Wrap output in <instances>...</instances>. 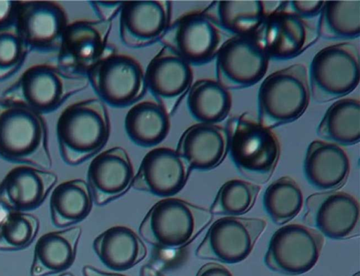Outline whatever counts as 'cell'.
Returning <instances> with one entry per match:
<instances>
[{"mask_svg": "<svg viewBox=\"0 0 360 276\" xmlns=\"http://www.w3.org/2000/svg\"><path fill=\"white\" fill-rule=\"evenodd\" d=\"M0 157L45 170L52 167L48 129L41 114L0 98Z\"/></svg>", "mask_w": 360, "mask_h": 276, "instance_id": "6da1fadb", "label": "cell"}, {"mask_svg": "<svg viewBox=\"0 0 360 276\" xmlns=\"http://www.w3.org/2000/svg\"><path fill=\"white\" fill-rule=\"evenodd\" d=\"M110 133L109 114L99 99L73 103L60 114L57 136L61 156L70 166L79 165L98 154Z\"/></svg>", "mask_w": 360, "mask_h": 276, "instance_id": "7a4b0ae2", "label": "cell"}, {"mask_svg": "<svg viewBox=\"0 0 360 276\" xmlns=\"http://www.w3.org/2000/svg\"><path fill=\"white\" fill-rule=\"evenodd\" d=\"M226 130L228 152L241 176L256 184L266 183L280 157L276 135L248 113L229 119Z\"/></svg>", "mask_w": 360, "mask_h": 276, "instance_id": "3957f363", "label": "cell"}, {"mask_svg": "<svg viewBox=\"0 0 360 276\" xmlns=\"http://www.w3.org/2000/svg\"><path fill=\"white\" fill-rule=\"evenodd\" d=\"M210 210L178 198L157 202L143 220L139 234L151 245L165 249L183 248L212 222Z\"/></svg>", "mask_w": 360, "mask_h": 276, "instance_id": "277c9868", "label": "cell"}, {"mask_svg": "<svg viewBox=\"0 0 360 276\" xmlns=\"http://www.w3.org/2000/svg\"><path fill=\"white\" fill-rule=\"evenodd\" d=\"M89 84L87 77L71 74L58 65L37 64L26 70L4 92L3 98L40 114L48 113L85 90Z\"/></svg>", "mask_w": 360, "mask_h": 276, "instance_id": "5b68a950", "label": "cell"}, {"mask_svg": "<svg viewBox=\"0 0 360 276\" xmlns=\"http://www.w3.org/2000/svg\"><path fill=\"white\" fill-rule=\"evenodd\" d=\"M311 98L308 72L302 64L277 71L258 92V121L272 129L292 123L307 109Z\"/></svg>", "mask_w": 360, "mask_h": 276, "instance_id": "8992f818", "label": "cell"}, {"mask_svg": "<svg viewBox=\"0 0 360 276\" xmlns=\"http://www.w3.org/2000/svg\"><path fill=\"white\" fill-rule=\"evenodd\" d=\"M308 77L311 96L316 103H330L347 96L359 84L357 47L342 43L322 49L314 57Z\"/></svg>", "mask_w": 360, "mask_h": 276, "instance_id": "52a82bcc", "label": "cell"}, {"mask_svg": "<svg viewBox=\"0 0 360 276\" xmlns=\"http://www.w3.org/2000/svg\"><path fill=\"white\" fill-rule=\"evenodd\" d=\"M87 78L99 100L114 108L135 105L147 89L140 63L112 47L90 70Z\"/></svg>", "mask_w": 360, "mask_h": 276, "instance_id": "ba28073f", "label": "cell"}, {"mask_svg": "<svg viewBox=\"0 0 360 276\" xmlns=\"http://www.w3.org/2000/svg\"><path fill=\"white\" fill-rule=\"evenodd\" d=\"M323 243V236L316 229L302 224H288L273 235L264 263L280 274L301 275L316 264Z\"/></svg>", "mask_w": 360, "mask_h": 276, "instance_id": "9c48e42d", "label": "cell"}, {"mask_svg": "<svg viewBox=\"0 0 360 276\" xmlns=\"http://www.w3.org/2000/svg\"><path fill=\"white\" fill-rule=\"evenodd\" d=\"M258 218L226 216L210 227L195 255L205 260L233 264L245 260L266 227Z\"/></svg>", "mask_w": 360, "mask_h": 276, "instance_id": "30bf717a", "label": "cell"}, {"mask_svg": "<svg viewBox=\"0 0 360 276\" xmlns=\"http://www.w3.org/2000/svg\"><path fill=\"white\" fill-rule=\"evenodd\" d=\"M216 58L217 81L229 91L259 83L270 60L256 35L231 37L224 43Z\"/></svg>", "mask_w": 360, "mask_h": 276, "instance_id": "8fae6325", "label": "cell"}, {"mask_svg": "<svg viewBox=\"0 0 360 276\" xmlns=\"http://www.w3.org/2000/svg\"><path fill=\"white\" fill-rule=\"evenodd\" d=\"M303 221L331 239L355 237L360 234L359 203L342 191L314 193L306 199Z\"/></svg>", "mask_w": 360, "mask_h": 276, "instance_id": "7c38bea8", "label": "cell"}, {"mask_svg": "<svg viewBox=\"0 0 360 276\" xmlns=\"http://www.w3.org/2000/svg\"><path fill=\"white\" fill-rule=\"evenodd\" d=\"M160 41L196 67L212 62L225 42L224 33L202 11L179 18L171 24Z\"/></svg>", "mask_w": 360, "mask_h": 276, "instance_id": "4fadbf2b", "label": "cell"}, {"mask_svg": "<svg viewBox=\"0 0 360 276\" xmlns=\"http://www.w3.org/2000/svg\"><path fill=\"white\" fill-rule=\"evenodd\" d=\"M112 22L78 20L67 27L59 49L58 66L65 72L87 77L105 55Z\"/></svg>", "mask_w": 360, "mask_h": 276, "instance_id": "5bb4252c", "label": "cell"}, {"mask_svg": "<svg viewBox=\"0 0 360 276\" xmlns=\"http://www.w3.org/2000/svg\"><path fill=\"white\" fill-rule=\"evenodd\" d=\"M283 2L278 11L268 15L256 37L269 60L293 59L314 44L317 29L308 20L285 10Z\"/></svg>", "mask_w": 360, "mask_h": 276, "instance_id": "9a60e30c", "label": "cell"}, {"mask_svg": "<svg viewBox=\"0 0 360 276\" xmlns=\"http://www.w3.org/2000/svg\"><path fill=\"white\" fill-rule=\"evenodd\" d=\"M15 25L30 49L48 53L59 51L68 18L55 1H19Z\"/></svg>", "mask_w": 360, "mask_h": 276, "instance_id": "2e32d148", "label": "cell"}, {"mask_svg": "<svg viewBox=\"0 0 360 276\" xmlns=\"http://www.w3.org/2000/svg\"><path fill=\"white\" fill-rule=\"evenodd\" d=\"M146 88L172 116L191 89V65L172 49L163 46L147 67Z\"/></svg>", "mask_w": 360, "mask_h": 276, "instance_id": "e0dca14e", "label": "cell"}, {"mask_svg": "<svg viewBox=\"0 0 360 276\" xmlns=\"http://www.w3.org/2000/svg\"><path fill=\"white\" fill-rule=\"evenodd\" d=\"M171 20L169 1L124 2L120 21L121 41L133 49L151 46L161 41L171 25Z\"/></svg>", "mask_w": 360, "mask_h": 276, "instance_id": "ac0fdd59", "label": "cell"}, {"mask_svg": "<svg viewBox=\"0 0 360 276\" xmlns=\"http://www.w3.org/2000/svg\"><path fill=\"white\" fill-rule=\"evenodd\" d=\"M191 171L186 161L175 150L155 148L143 159L132 186L157 197H169L185 187Z\"/></svg>", "mask_w": 360, "mask_h": 276, "instance_id": "d6986e66", "label": "cell"}, {"mask_svg": "<svg viewBox=\"0 0 360 276\" xmlns=\"http://www.w3.org/2000/svg\"><path fill=\"white\" fill-rule=\"evenodd\" d=\"M134 178L131 160L120 147L97 155L88 171V184L98 206L105 205L123 195L132 185Z\"/></svg>", "mask_w": 360, "mask_h": 276, "instance_id": "ffe728a7", "label": "cell"}, {"mask_svg": "<svg viewBox=\"0 0 360 276\" xmlns=\"http://www.w3.org/2000/svg\"><path fill=\"white\" fill-rule=\"evenodd\" d=\"M57 182L58 176L45 169L18 166L0 183V200L13 211H31L42 204Z\"/></svg>", "mask_w": 360, "mask_h": 276, "instance_id": "44dd1931", "label": "cell"}, {"mask_svg": "<svg viewBox=\"0 0 360 276\" xmlns=\"http://www.w3.org/2000/svg\"><path fill=\"white\" fill-rule=\"evenodd\" d=\"M176 151L191 170H212L223 162L228 153L226 130L217 124L193 125L181 136Z\"/></svg>", "mask_w": 360, "mask_h": 276, "instance_id": "7402d4cb", "label": "cell"}, {"mask_svg": "<svg viewBox=\"0 0 360 276\" xmlns=\"http://www.w3.org/2000/svg\"><path fill=\"white\" fill-rule=\"evenodd\" d=\"M350 163L340 145L323 140L311 142L304 161V173L308 183L317 190H336L347 181Z\"/></svg>", "mask_w": 360, "mask_h": 276, "instance_id": "603a6c76", "label": "cell"}, {"mask_svg": "<svg viewBox=\"0 0 360 276\" xmlns=\"http://www.w3.org/2000/svg\"><path fill=\"white\" fill-rule=\"evenodd\" d=\"M93 247L104 265L118 272L132 268L148 254L142 237L131 228L122 225L112 227L98 235Z\"/></svg>", "mask_w": 360, "mask_h": 276, "instance_id": "cb8c5ba5", "label": "cell"}, {"mask_svg": "<svg viewBox=\"0 0 360 276\" xmlns=\"http://www.w3.org/2000/svg\"><path fill=\"white\" fill-rule=\"evenodd\" d=\"M82 233V228L77 226L41 236L36 244L32 275H47L70 268L76 258Z\"/></svg>", "mask_w": 360, "mask_h": 276, "instance_id": "d4e9b609", "label": "cell"}, {"mask_svg": "<svg viewBox=\"0 0 360 276\" xmlns=\"http://www.w3.org/2000/svg\"><path fill=\"white\" fill-rule=\"evenodd\" d=\"M202 12L232 37L255 35L267 17L264 1H214Z\"/></svg>", "mask_w": 360, "mask_h": 276, "instance_id": "484cf974", "label": "cell"}, {"mask_svg": "<svg viewBox=\"0 0 360 276\" xmlns=\"http://www.w3.org/2000/svg\"><path fill=\"white\" fill-rule=\"evenodd\" d=\"M170 115L155 100L136 103L125 117V131L132 143L141 147L158 145L167 137L170 128Z\"/></svg>", "mask_w": 360, "mask_h": 276, "instance_id": "4316f807", "label": "cell"}, {"mask_svg": "<svg viewBox=\"0 0 360 276\" xmlns=\"http://www.w3.org/2000/svg\"><path fill=\"white\" fill-rule=\"evenodd\" d=\"M94 197L89 184L81 179L58 185L51 197V212L53 224L65 228L85 219L91 213Z\"/></svg>", "mask_w": 360, "mask_h": 276, "instance_id": "83f0119b", "label": "cell"}, {"mask_svg": "<svg viewBox=\"0 0 360 276\" xmlns=\"http://www.w3.org/2000/svg\"><path fill=\"white\" fill-rule=\"evenodd\" d=\"M188 93V112L198 123L217 124L226 119L231 112V93L217 81H197Z\"/></svg>", "mask_w": 360, "mask_h": 276, "instance_id": "f1b7e54d", "label": "cell"}, {"mask_svg": "<svg viewBox=\"0 0 360 276\" xmlns=\"http://www.w3.org/2000/svg\"><path fill=\"white\" fill-rule=\"evenodd\" d=\"M317 135L342 146L356 145L360 140V103L355 98L335 102L326 111L317 130Z\"/></svg>", "mask_w": 360, "mask_h": 276, "instance_id": "f546056e", "label": "cell"}, {"mask_svg": "<svg viewBox=\"0 0 360 276\" xmlns=\"http://www.w3.org/2000/svg\"><path fill=\"white\" fill-rule=\"evenodd\" d=\"M317 27L319 38L347 41L360 34V2L325 1Z\"/></svg>", "mask_w": 360, "mask_h": 276, "instance_id": "4dcf8cb0", "label": "cell"}, {"mask_svg": "<svg viewBox=\"0 0 360 276\" xmlns=\"http://www.w3.org/2000/svg\"><path fill=\"white\" fill-rule=\"evenodd\" d=\"M303 203L300 186L288 176L274 181L263 196L264 208L276 225L285 224L294 218L301 211Z\"/></svg>", "mask_w": 360, "mask_h": 276, "instance_id": "1f68e13d", "label": "cell"}, {"mask_svg": "<svg viewBox=\"0 0 360 276\" xmlns=\"http://www.w3.org/2000/svg\"><path fill=\"white\" fill-rule=\"evenodd\" d=\"M261 187L240 179L225 183L211 206L213 215L236 216L249 211L255 203Z\"/></svg>", "mask_w": 360, "mask_h": 276, "instance_id": "d6a6232c", "label": "cell"}, {"mask_svg": "<svg viewBox=\"0 0 360 276\" xmlns=\"http://www.w3.org/2000/svg\"><path fill=\"white\" fill-rule=\"evenodd\" d=\"M40 228L39 219L23 212L11 213L0 225V250L16 251L28 247Z\"/></svg>", "mask_w": 360, "mask_h": 276, "instance_id": "836d02e7", "label": "cell"}, {"mask_svg": "<svg viewBox=\"0 0 360 276\" xmlns=\"http://www.w3.org/2000/svg\"><path fill=\"white\" fill-rule=\"evenodd\" d=\"M29 48L15 23L0 28V81L14 74L25 61Z\"/></svg>", "mask_w": 360, "mask_h": 276, "instance_id": "e575fe53", "label": "cell"}, {"mask_svg": "<svg viewBox=\"0 0 360 276\" xmlns=\"http://www.w3.org/2000/svg\"><path fill=\"white\" fill-rule=\"evenodd\" d=\"M325 1L284 2L283 8L297 16L309 20L320 15Z\"/></svg>", "mask_w": 360, "mask_h": 276, "instance_id": "d590c367", "label": "cell"}, {"mask_svg": "<svg viewBox=\"0 0 360 276\" xmlns=\"http://www.w3.org/2000/svg\"><path fill=\"white\" fill-rule=\"evenodd\" d=\"M90 5L99 20L112 22L121 12L124 1H91Z\"/></svg>", "mask_w": 360, "mask_h": 276, "instance_id": "8d00e7d4", "label": "cell"}, {"mask_svg": "<svg viewBox=\"0 0 360 276\" xmlns=\"http://www.w3.org/2000/svg\"><path fill=\"white\" fill-rule=\"evenodd\" d=\"M19 1H0V28L15 23Z\"/></svg>", "mask_w": 360, "mask_h": 276, "instance_id": "74e56055", "label": "cell"}, {"mask_svg": "<svg viewBox=\"0 0 360 276\" xmlns=\"http://www.w3.org/2000/svg\"><path fill=\"white\" fill-rule=\"evenodd\" d=\"M197 275L205 276V275H224L230 276L232 275L231 271L224 265L212 262L206 263L202 265L198 270Z\"/></svg>", "mask_w": 360, "mask_h": 276, "instance_id": "f35d334b", "label": "cell"}, {"mask_svg": "<svg viewBox=\"0 0 360 276\" xmlns=\"http://www.w3.org/2000/svg\"><path fill=\"white\" fill-rule=\"evenodd\" d=\"M13 211L3 201L0 200V225Z\"/></svg>", "mask_w": 360, "mask_h": 276, "instance_id": "ab89813d", "label": "cell"}]
</instances>
